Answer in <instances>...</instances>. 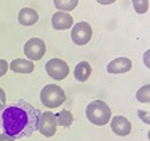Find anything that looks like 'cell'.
Instances as JSON below:
<instances>
[{
	"mask_svg": "<svg viewBox=\"0 0 150 141\" xmlns=\"http://www.w3.org/2000/svg\"><path fill=\"white\" fill-rule=\"evenodd\" d=\"M41 111L26 101H17L0 111V123L6 135L12 138H27L38 131Z\"/></svg>",
	"mask_w": 150,
	"mask_h": 141,
	"instance_id": "cell-1",
	"label": "cell"
},
{
	"mask_svg": "<svg viewBox=\"0 0 150 141\" xmlns=\"http://www.w3.org/2000/svg\"><path fill=\"white\" fill-rule=\"evenodd\" d=\"M86 116L90 123L96 126H104L111 120V108L104 101H92L86 108Z\"/></svg>",
	"mask_w": 150,
	"mask_h": 141,
	"instance_id": "cell-2",
	"label": "cell"
},
{
	"mask_svg": "<svg viewBox=\"0 0 150 141\" xmlns=\"http://www.w3.org/2000/svg\"><path fill=\"white\" fill-rule=\"evenodd\" d=\"M65 101H66L65 90L57 84H48L42 89V92H41V102L48 108L60 107Z\"/></svg>",
	"mask_w": 150,
	"mask_h": 141,
	"instance_id": "cell-3",
	"label": "cell"
},
{
	"mask_svg": "<svg viewBox=\"0 0 150 141\" xmlns=\"http://www.w3.org/2000/svg\"><path fill=\"white\" fill-rule=\"evenodd\" d=\"M71 39L74 44L77 45H86L92 39V27L89 23H77L72 26V32H71Z\"/></svg>",
	"mask_w": 150,
	"mask_h": 141,
	"instance_id": "cell-4",
	"label": "cell"
},
{
	"mask_svg": "<svg viewBox=\"0 0 150 141\" xmlns=\"http://www.w3.org/2000/svg\"><path fill=\"white\" fill-rule=\"evenodd\" d=\"M47 74L51 77L53 80H63L69 75V66L68 63L63 62L62 59H51L48 60V63L45 65Z\"/></svg>",
	"mask_w": 150,
	"mask_h": 141,
	"instance_id": "cell-5",
	"label": "cell"
},
{
	"mask_svg": "<svg viewBox=\"0 0 150 141\" xmlns=\"http://www.w3.org/2000/svg\"><path fill=\"white\" fill-rule=\"evenodd\" d=\"M24 54L27 59L32 60H41L45 54V42L39 38H32L24 44Z\"/></svg>",
	"mask_w": 150,
	"mask_h": 141,
	"instance_id": "cell-6",
	"label": "cell"
},
{
	"mask_svg": "<svg viewBox=\"0 0 150 141\" xmlns=\"http://www.w3.org/2000/svg\"><path fill=\"white\" fill-rule=\"evenodd\" d=\"M57 129V120L56 116L51 111L41 113L39 123H38V131H39L44 137H53Z\"/></svg>",
	"mask_w": 150,
	"mask_h": 141,
	"instance_id": "cell-7",
	"label": "cell"
},
{
	"mask_svg": "<svg viewBox=\"0 0 150 141\" xmlns=\"http://www.w3.org/2000/svg\"><path fill=\"white\" fill-rule=\"evenodd\" d=\"M111 129H112L114 134H117L120 137H126L132 131V125H131V122L126 117L116 116V117L111 119Z\"/></svg>",
	"mask_w": 150,
	"mask_h": 141,
	"instance_id": "cell-8",
	"label": "cell"
},
{
	"mask_svg": "<svg viewBox=\"0 0 150 141\" xmlns=\"http://www.w3.org/2000/svg\"><path fill=\"white\" fill-rule=\"evenodd\" d=\"M132 69V62L128 57H117L111 63H108L107 71L108 74H125Z\"/></svg>",
	"mask_w": 150,
	"mask_h": 141,
	"instance_id": "cell-9",
	"label": "cell"
},
{
	"mask_svg": "<svg viewBox=\"0 0 150 141\" xmlns=\"http://www.w3.org/2000/svg\"><path fill=\"white\" fill-rule=\"evenodd\" d=\"M51 24L56 30H66V29H71L72 24H74V20H72V15L68 14V12H56L51 18Z\"/></svg>",
	"mask_w": 150,
	"mask_h": 141,
	"instance_id": "cell-10",
	"label": "cell"
},
{
	"mask_svg": "<svg viewBox=\"0 0 150 141\" xmlns=\"http://www.w3.org/2000/svg\"><path fill=\"white\" fill-rule=\"evenodd\" d=\"M11 69L17 72V74H32L35 71V65L33 62L26 60V59H15L11 62Z\"/></svg>",
	"mask_w": 150,
	"mask_h": 141,
	"instance_id": "cell-11",
	"label": "cell"
},
{
	"mask_svg": "<svg viewBox=\"0 0 150 141\" xmlns=\"http://www.w3.org/2000/svg\"><path fill=\"white\" fill-rule=\"evenodd\" d=\"M38 18H39L38 12L32 8H23L18 14V21L23 26H33L38 21Z\"/></svg>",
	"mask_w": 150,
	"mask_h": 141,
	"instance_id": "cell-12",
	"label": "cell"
},
{
	"mask_svg": "<svg viewBox=\"0 0 150 141\" xmlns=\"http://www.w3.org/2000/svg\"><path fill=\"white\" fill-rule=\"evenodd\" d=\"M90 74H92V66H90L89 62H80L78 65L75 66V69H74L75 78H77L78 81H83V83L89 80Z\"/></svg>",
	"mask_w": 150,
	"mask_h": 141,
	"instance_id": "cell-13",
	"label": "cell"
},
{
	"mask_svg": "<svg viewBox=\"0 0 150 141\" xmlns=\"http://www.w3.org/2000/svg\"><path fill=\"white\" fill-rule=\"evenodd\" d=\"M56 116V120H57V125H60L62 128H69L74 122V116L69 110H62L60 113L54 114Z\"/></svg>",
	"mask_w": 150,
	"mask_h": 141,
	"instance_id": "cell-14",
	"label": "cell"
},
{
	"mask_svg": "<svg viewBox=\"0 0 150 141\" xmlns=\"http://www.w3.org/2000/svg\"><path fill=\"white\" fill-rule=\"evenodd\" d=\"M78 5V0H57V2H54V6L62 12V11H72L75 6Z\"/></svg>",
	"mask_w": 150,
	"mask_h": 141,
	"instance_id": "cell-15",
	"label": "cell"
},
{
	"mask_svg": "<svg viewBox=\"0 0 150 141\" xmlns=\"http://www.w3.org/2000/svg\"><path fill=\"white\" fill-rule=\"evenodd\" d=\"M149 90H150V86L146 84L144 87H141L138 93H137V99H138L140 102H149L150 101V96H149Z\"/></svg>",
	"mask_w": 150,
	"mask_h": 141,
	"instance_id": "cell-16",
	"label": "cell"
},
{
	"mask_svg": "<svg viewBox=\"0 0 150 141\" xmlns=\"http://www.w3.org/2000/svg\"><path fill=\"white\" fill-rule=\"evenodd\" d=\"M134 6H135V9H137V12L138 14H144V12L147 11V6H149V2H134Z\"/></svg>",
	"mask_w": 150,
	"mask_h": 141,
	"instance_id": "cell-17",
	"label": "cell"
},
{
	"mask_svg": "<svg viewBox=\"0 0 150 141\" xmlns=\"http://www.w3.org/2000/svg\"><path fill=\"white\" fill-rule=\"evenodd\" d=\"M8 68H9L8 62L3 60V59H0V77H3V75L8 72Z\"/></svg>",
	"mask_w": 150,
	"mask_h": 141,
	"instance_id": "cell-18",
	"label": "cell"
},
{
	"mask_svg": "<svg viewBox=\"0 0 150 141\" xmlns=\"http://www.w3.org/2000/svg\"><path fill=\"white\" fill-rule=\"evenodd\" d=\"M6 95H5V90L3 89H0V111H2L6 105Z\"/></svg>",
	"mask_w": 150,
	"mask_h": 141,
	"instance_id": "cell-19",
	"label": "cell"
},
{
	"mask_svg": "<svg viewBox=\"0 0 150 141\" xmlns=\"http://www.w3.org/2000/svg\"><path fill=\"white\" fill-rule=\"evenodd\" d=\"M0 141H15V138H12L3 132V134H0Z\"/></svg>",
	"mask_w": 150,
	"mask_h": 141,
	"instance_id": "cell-20",
	"label": "cell"
},
{
	"mask_svg": "<svg viewBox=\"0 0 150 141\" xmlns=\"http://www.w3.org/2000/svg\"><path fill=\"white\" fill-rule=\"evenodd\" d=\"M138 114H140V116H141V117H143V120H144V122H146V123H149V122H150V120H149V114H147V113H146V114H144V113H143V111H140V113H138Z\"/></svg>",
	"mask_w": 150,
	"mask_h": 141,
	"instance_id": "cell-21",
	"label": "cell"
}]
</instances>
